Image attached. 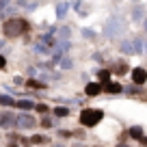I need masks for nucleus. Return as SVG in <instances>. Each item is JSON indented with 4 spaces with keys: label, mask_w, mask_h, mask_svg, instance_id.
Returning a JSON list of instances; mask_svg holds the SVG:
<instances>
[{
    "label": "nucleus",
    "mask_w": 147,
    "mask_h": 147,
    "mask_svg": "<svg viewBox=\"0 0 147 147\" xmlns=\"http://www.w3.org/2000/svg\"><path fill=\"white\" fill-rule=\"evenodd\" d=\"M28 30H30V22L24 18H11L2 24V35L7 39H18V37L26 35Z\"/></svg>",
    "instance_id": "f257e3e1"
},
{
    "label": "nucleus",
    "mask_w": 147,
    "mask_h": 147,
    "mask_svg": "<svg viewBox=\"0 0 147 147\" xmlns=\"http://www.w3.org/2000/svg\"><path fill=\"white\" fill-rule=\"evenodd\" d=\"M102 119H104V113H102L100 108H84L82 113H80V123L87 125V128L97 125Z\"/></svg>",
    "instance_id": "f03ea898"
},
{
    "label": "nucleus",
    "mask_w": 147,
    "mask_h": 147,
    "mask_svg": "<svg viewBox=\"0 0 147 147\" xmlns=\"http://www.w3.org/2000/svg\"><path fill=\"white\" fill-rule=\"evenodd\" d=\"M130 76H132V82L138 84V87L147 82V69H143V67H134L132 71H130Z\"/></svg>",
    "instance_id": "7ed1b4c3"
},
{
    "label": "nucleus",
    "mask_w": 147,
    "mask_h": 147,
    "mask_svg": "<svg viewBox=\"0 0 147 147\" xmlns=\"http://www.w3.org/2000/svg\"><path fill=\"white\" fill-rule=\"evenodd\" d=\"M104 93V84L102 82H89L87 87H84V95H89V97H97V95H102Z\"/></svg>",
    "instance_id": "20e7f679"
},
{
    "label": "nucleus",
    "mask_w": 147,
    "mask_h": 147,
    "mask_svg": "<svg viewBox=\"0 0 147 147\" xmlns=\"http://www.w3.org/2000/svg\"><path fill=\"white\" fill-rule=\"evenodd\" d=\"M128 71H132V69H130V65L125 63V61H117V63L113 65V69H110L113 76H125Z\"/></svg>",
    "instance_id": "39448f33"
},
{
    "label": "nucleus",
    "mask_w": 147,
    "mask_h": 147,
    "mask_svg": "<svg viewBox=\"0 0 147 147\" xmlns=\"http://www.w3.org/2000/svg\"><path fill=\"white\" fill-rule=\"evenodd\" d=\"M18 125L20 128H24V130H30V128H35L37 125V119L35 117H30V115H22V117H18Z\"/></svg>",
    "instance_id": "423d86ee"
},
{
    "label": "nucleus",
    "mask_w": 147,
    "mask_h": 147,
    "mask_svg": "<svg viewBox=\"0 0 147 147\" xmlns=\"http://www.w3.org/2000/svg\"><path fill=\"white\" fill-rule=\"evenodd\" d=\"M121 91H123V87H121L119 82H113V80H110V82L104 84V93H110V95H119Z\"/></svg>",
    "instance_id": "0eeeda50"
},
{
    "label": "nucleus",
    "mask_w": 147,
    "mask_h": 147,
    "mask_svg": "<svg viewBox=\"0 0 147 147\" xmlns=\"http://www.w3.org/2000/svg\"><path fill=\"white\" fill-rule=\"evenodd\" d=\"M15 123V117H13V113H0V128H9V125H13Z\"/></svg>",
    "instance_id": "6e6552de"
},
{
    "label": "nucleus",
    "mask_w": 147,
    "mask_h": 147,
    "mask_svg": "<svg viewBox=\"0 0 147 147\" xmlns=\"http://www.w3.org/2000/svg\"><path fill=\"white\" fill-rule=\"evenodd\" d=\"M110 69H100L97 71V82H102V84H106V82H110Z\"/></svg>",
    "instance_id": "1a4fd4ad"
},
{
    "label": "nucleus",
    "mask_w": 147,
    "mask_h": 147,
    "mask_svg": "<svg viewBox=\"0 0 147 147\" xmlns=\"http://www.w3.org/2000/svg\"><path fill=\"white\" fill-rule=\"evenodd\" d=\"M18 106H20V108H22V110H30V108H35V102H28V100H22V102H18Z\"/></svg>",
    "instance_id": "9d476101"
},
{
    "label": "nucleus",
    "mask_w": 147,
    "mask_h": 147,
    "mask_svg": "<svg viewBox=\"0 0 147 147\" xmlns=\"http://www.w3.org/2000/svg\"><path fill=\"white\" fill-rule=\"evenodd\" d=\"M54 115H56V117H67V115H69V108L59 106V108H54Z\"/></svg>",
    "instance_id": "9b49d317"
},
{
    "label": "nucleus",
    "mask_w": 147,
    "mask_h": 147,
    "mask_svg": "<svg viewBox=\"0 0 147 147\" xmlns=\"http://www.w3.org/2000/svg\"><path fill=\"white\" fill-rule=\"evenodd\" d=\"M30 141L35 143V145H43V143H48V141H50V138H46V136H39V134H37V136H32Z\"/></svg>",
    "instance_id": "f8f14e48"
},
{
    "label": "nucleus",
    "mask_w": 147,
    "mask_h": 147,
    "mask_svg": "<svg viewBox=\"0 0 147 147\" xmlns=\"http://www.w3.org/2000/svg\"><path fill=\"white\" fill-rule=\"evenodd\" d=\"M26 84H28V87H35V89H46V87H43L41 82H35V80H28Z\"/></svg>",
    "instance_id": "ddd939ff"
},
{
    "label": "nucleus",
    "mask_w": 147,
    "mask_h": 147,
    "mask_svg": "<svg viewBox=\"0 0 147 147\" xmlns=\"http://www.w3.org/2000/svg\"><path fill=\"white\" fill-rule=\"evenodd\" d=\"M35 108L39 110V113H48V110H50V108H48V104H37Z\"/></svg>",
    "instance_id": "4468645a"
},
{
    "label": "nucleus",
    "mask_w": 147,
    "mask_h": 147,
    "mask_svg": "<svg viewBox=\"0 0 147 147\" xmlns=\"http://www.w3.org/2000/svg\"><path fill=\"white\" fill-rule=\"evenodd\" d=\"M41 125H43V128H52L54 123H52V119H48V117H46V119H41Z\"/></svg>",
    "instance_id": "2eb2a0df"
},
{
    "label": "nucleus",
    "mask_w": 147,
    "mask_h": 147,
    "mask_svg": "<svg viewBox=\"0 0 147 147\" xmlns=\"http://www.w3.org/2000/svg\"><path fill=\"white\" fill-rule=\"evenodd\" d=\"M0 104H13V100H11V97H5V95H2V97H0Z\"/></svg>",
    "instance_id": "dca6fc26"
},
{
    "label": "nucleus",
    "mask_w": 147,
    "mask_h": 147,
    "mask_svg": "<svg viewBox=\"0 0 147 147\" xmlns=\"http://www.w3.org/2000/svg\"><path fill=\"white\" fill-rule=\"evenodd\" d=\"M5 65H7V61H5V59H2V56H0V69L5 67Z\"/></svg>",
    "instance_id": "f3484780"
},
{
    "label": "nucleus",
    "mask_w": 147,
    "mask_h": 147,
    "mask_svg": "<svg viewBox=\"0 0 147 147\" xmlns=\"http://www.w3.org/2000/svg\"><path fill=\"white\" fill-rule=\"evenodd\" d=\"M117 147H130V145H125V143H119V145H117Z\"/></svg>",
    "instance_id": "a211bd4d"
}]
</instances>
